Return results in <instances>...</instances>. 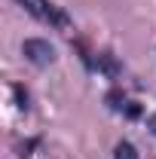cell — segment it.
<instances>
[{
    "mask_svg": "<svg viewBox=\"0 0 156 159\" xmlns=\"http://www.w3.org/2000/svg\"><path fill=\"white\" fill-rule=\"evenodd\" d=\"M98 70H104L107 77H119V64L113 61L110 52H101V55H98Z\"/></svg>",
    "mask_w": 156,
    "mask_h": 159,
    "instance_id": "obj_3",
    "label": "cell"
},
{
    "mask_svg": "<svg viewBox=\"0 0 156 159\" xmlns=\"http://www.w3.org/2000/svg\"><path fill=\"white\" fill-rule=\"evenodd\" d=\"M113 159H141V156H138V150L129 141H119L117 147H113Z\"/></svg>",
    "mask_w": 156,
    "mask_h": 159,
    "instance_id": "obj_4",
    "label": "cell"
},
{
    "mask_svg": "<svg viewBox=\"0 0 156 159\" xmlns=\"http://www.w3.org/2000/svg\"><path fill=\"white\" fill-rule=\"evenodd\" d=\"M147 125H150V132H153V135H156V113H153V116H150V119H147Z\"/></svg>",
    "mask_w": 156,
    "mask_h": 159,
    "instance_id": "obj_5",
    "label": "cell"
},
{
    "mask_svg": "<svg viewBox=\"0 0 156 159\" xmlns=\"http://www.w3.org/2000/svg\"><path fill=\"white\" fill-rule=\"evenodd\" d=\"M21 55L31 61V64H37V67H46V64H52V61H55V49H52V43H49V40L28 37L25 43H21Z\"/></svg>",
    "mask_w": 156,
    "mask_h": 159,
    "instance_id": "obj_2",
    "label": "cell"
},
{
    "mask_svg": "<svg viewBox=\"0 0 156 159\" xmlns=\"http://www.w3.org/2000/svg\"><path fill=\"white\" fill-rule=\"evenodd\" d=\"M25 12H31L37 21L43 25H49V28H55V31H71V16L61 9L58 3H52V0H16Z\"/></svg>",
    "mask_w": 156,
    "mask_h": 159,
    "instance_id": "obj_1",
    "label": "cell"
}]
</instances>
